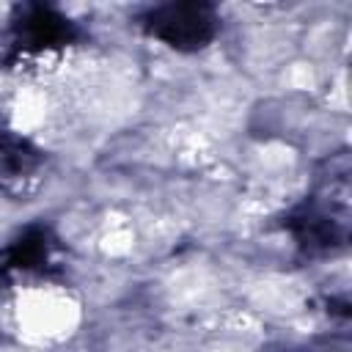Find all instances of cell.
I'll use <instances>...</instances> for the list:
<instances>
[{
    "label": "cell",
    "mask_w": 352,
    "mask_h": 352,
    "mask_svg": "<svg viewBox=\"0 0 352 352\" xmlns=\"http://www.w3.org/2000/svg\"><path fill=\"white\" fill-rule=\"evenodd\" d=\"M148 36L165 41L173 50L192 52L206 47L217 33V11L209 3H168L143 16Z\"/></svg>",
    "instance_id": "6da1fadb"
},
{
    "label": "cell",
    "mask_w": 352,
    "mask_h": 352,
    "mask_svg": "<svg viewBox=\"0 0 352 352\" xmlns=\"http://www.w3.org/2000/svg\"><path fill=\"white\" fill-rule=\"evenodd\" d=\"M74 28L50 6H25L14 16V44L22 52H52L72 41Z\"/></svg>",
    "instance_id": "7a4b0ae2"
},
{
    "label": "cell",
    "mask_w": 352,
    "mask_h": 352,
    "mask_svg": "<svg viewBox=\"0 0 352 352\" xmlns=\"http://www.w3.org/2000/svg\"><path fill=\"white\" fill-rule=\"evenodd\" d=\"M52 256V239L44 228H33L11 242L0 253V272H30L47 267Z\"/></svg>",
    "instance_id": "3957f363"
},
{
    "label": "cell",
    "mask_w": 352,
    "mask_h": 352,
    "mask_svg": "<svg viewBox=\"0 0 352 352\" xmlns=\"http://www.w3.org/2000/svg\"><path fill=\"white\" fill-rule=\"evenodd\" d=\"M38 168V151L11 132H0V187L25 182Z\"/></svg>",
    "instance_id": "277c9868"
}]
</instances>
